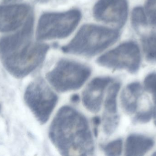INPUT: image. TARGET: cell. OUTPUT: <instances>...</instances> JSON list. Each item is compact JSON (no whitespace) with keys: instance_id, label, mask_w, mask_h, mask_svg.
<instances>
[{"instance_id":"6da1fadb","label":"cell","mask_w":156,"mask_h":156,"mask_svg":"<svg viewBox=\"0 0 156 156\" xmlns=\"http://www.w3.org/2000/svg\"><path fill=\"white\" fill-rule=\"evenodd\" d=\"M49 137L62 155H92L94 152L88 121L70 106L59 109L49 127Z\"/></svg>"},{"instance_id":"7a4b0ae2","label":"cell","mask_w":156,"mask_h":156,"mask_svg":"<svg viewBox=\"0 0 156 156\" xmlns=\"http://www.w3.org/2000/svg\"><path fill=\"white\" fill-rule=\"evenodd\" d=\"M33 30L24 26L14 34L0 38V59L5 69L12 76L23 78L43 63L49 46L32 43Z\"/></svg>"},{"instance_id":"3957f363","label":"cell","mask_w":156,"mask_h":156,"mask_svg":"<svg viewBox=\"0 0 156 156\" xmlns=\"http://www.w3.org/2000/svg\"><path fill=\"white\" fill-rule=\"evenodd\" d=\"M119 36V32L116 29L86 24L81 27L71 41L62 48V50L68 54L92 56L114 44Z\"/></svg>"},{"instance_id":"277c9868","label":"cell","mask_w":156,"mask_h":156,"mask_svg":"<svg viewBox=\"0 0 156 156\" xmlns=\"http://www.w3.org/2000/svg\"><path fill=\"white\" fill-rule=\"evenodd\" d=\"M91 73L90 68L76 61L62 59L46 75L47 80L58 92L80 89Z\"/></svg>"},{"instance_id":"5b68a950","label":"cell","mask_w":156,"mask_h":156,"mask_svg":"<svg viewBox=\"0 0 156 156\" xmlns=\"http://www.w3.org/2000/svg\"><path fill=\"white\" fill-rule=\"evenodd\" d=\"M81 18L78 9L62 13H46L39 18L36 31L37 40L61 39L69 36Z\"/></svg>"},{"instance_id":"8992f818","label":"cell","mask_w":156,"mask_h":156,"mask_svg":"<svg viewBox=\"0 0 156 156\" xmlns=\"http://www.w3.org/2000/svg\"><path fill=\"white\" fill-rule=\"evenodd\" d=\"M24 100L37 120L41 124H44L55 109L58 97L45 81L39 78L27 86Z\"/></svg>"},{"instance_id":"52a82bcc","label":"cell","mask_w":156,"mask_h":156,"mask_svg":"<svg viewBox=\"0 0 156 156\" xmlns=\"http://www.w3.org/2000/svg\"><path fill=\"white\" fill-rule=\"evenodd\" d=\"M141 55L138 45L133 41L125 42L98 58L97 64L114 70H125L137 73L140 68Z\"/></svg>"},{"instance_id":"ba28073f","label":"cell","mask_w":156,"mask_h":156,"mask_svg":"<svg viewBox=\"0 0 156 156\" xmlns=\"http://www.w3.org/2000/svg\"><path fill=\"white\" fill-rule=\"evenodd\" d=\"M128 10L126 0H99L94 7L93 14L98 21L121 28L126 22Z\"/></svg>"},{"instance_id":"9c48e42d","label":"cell","mask_w":156,"mask_h":156,"mask_svg":"<svg viewBox=\"0 0 156 156\" xmlns=\"http://www.w3.org/2000/svg\"><path fill=\"white\" fill-rule=\"evenodd\" d=\"M33 16L31 7L26 4L0 5V32L18 30Z\"/></svg>"},{"instance_id":"30bf717a","label":"cell","mask_w":156,"mask_h":156,"mask_svg":"<svg viewBox=\"0 0 156 156\" xmlns=\"http://www.w3.org/2000/svg\"><path fill=\"white\" fill-rule=\"evenodd\" d=\"M113 81V79L110 77H98L89 82L82 97L83 104L88 111L94 113L100 111L105 91Z\"/></svg>"},{"instance_id":"8fae6325","label":"cell","mask_w":156,"mask_h":156,"mask_svg":"<svg viewBox=\"0 0 156 156\" xmlns=\"http://www.w3.org/2000/svg\"><path fill=\"white\" fill-rule=\"evenodd\" d=\"M120 88L121 83L119 82L113 81L109 85L107 91L102 118L104 132L107 135L113 133L119 123L117 97Z\"/></svg>"},{"instance_id":"7c38bea8","label":"cell","mask_w":156,"mask_h":156,"mask_svg":"<svg viewBox=\"0 0 156 156\" xmlns=\"http://www.w3.org/2000/svg\"><path fill=\"white\" fill-rule=\"evenodd\" d=\"M143 93L142 85L138 82H132L123 90L121 95V105L127 114L132 115L136 112Z\"/></svg>"},{"instance_id":"4fadbf2b","label":"cell","mask_w":156,"mask_h":156,"mask_svg":"<svg viewBox=\"0 0 156 156\" xmlns=\"http://www.w3.org/2000/svg\"><path fill=\"white\" fill-rule=\"evenodd\" d=\"M154 145L153 139L145 136L136 134L129 135L126 141V156H142L152 149Z\"/></svg>"},{"instance_id":"5bb4252c","label":"cell","mask_w":156,"mask_h":156,"mask_svg":"<svg viewBox=\"0 0 156 156\" xmlns=\"http://www.w3.org/2000/svg\"><path fill=\"white\" fill-rule=\"evenodd\" d=\"M142 43L146 60L150 63H156V33L143 37Z\"/></svg>"},{"instance_id":"9a60e30c","label":"cell","mask_w":156,"mask_h":156,"mask_svg":"<svg viewBox=\"0 0 156 156\" xmlns=\"http://www.w3.org/2000/svg\"><path fill=\"white\" fill-rule=\"evenodd\" d=\"M131 22L132 25L136 29L140 27L146 26L148 24L144 8L140 6L134 8L131 15Z\"/></svg>"},{"instance_id":"2e32d148","label":"cell","mask_w":156,"mask_h":156,"mask_svg":"<svg viewBox=\"0 0 156 156\" xmlns=\"http://www.w3.org/2000/svg\"><path fill=\"white\" fill-rule=\"evenodd\" d=\"M144 10L148 24L156 28V0H146Z\"/></svg>"},{"instance_id":"e0dca14e","label":"cell","mask_w":156,"mask_h":156,"mask_svg":"<svg viewBox=\"0 0 156 156\" xmlns=\"http://www.w3.org/2000/svg\"><path fill=\"white\" fill-rule=\"evenodd\" d=\"M123 142L121 139L114 140L103 147L105 154L107 156H120L122 151Z\"/></svg>"},{"instance_id":"ac0fdd59","label":"cell","mask_w":156,"mask_h":156,"mask_svg":"<svg viewBox=\"0 0 156 156\" xmlns=\"http://www.w3.org/2000/svg\"><path fill=\"white\" fill-rule=\"evenodd\" d=\"M144 87L145 89L152 95L156 109V73H150L146 77Z\"/></svg>"},{"instance_id":"d6986e66","label":"cell","mask_w":156,"mask_h":156,"mask_svg":"<svg viewBox=\"0 0 156 156\" xmlns=\"http://www.w3.org/2000/svg\"><path fill=\"white\" fill-rule=\"evenodd\" d=\"M154 109L153 108L139 112L135 115L133 122L134 123H146L150 122L154 117Z\"/></svg>"},{"instance_id":"ffe728a7","label":"cell","mask_w":156,"mask_h":156,"mask_svg":"<svg viewBox=\"0 0 156 156\" xmlns=\"http://www.w3.org/2000/svg\"><path fill=\"white\" fill-rule=\"evenodd\" d=\"M93 123L94 126V134H95V135H97V127H98L99 125L100 124L101 120H100L99 117H95L93 118Z\"/></svg>"},{"instance_id":"44dd1931","label":"cell","mask_w":156,"mask_h":156,"mask_svg":"<svg viewBox=\"0 0 156 156\" xmlns=\"http://www.w3.org/2000/svg\"><path fill=\"white\" fill-rule=\"evenodd\" d=\"M79 100V97L78 95L76 94V95H74L72 97H71V100L72 102H76L78 101Z\"/></svg>"},{"instance_id":"7402d4cb","label":"cell","mask_w":156,"mask_h":156,"mask_svg":"<svg viewBox=\"0 0 156 156\" xmlns=\"http://www.w3.org/2000/svg\"><path fill=\"white\" fill-rule=\"evenodd\" d=\"M38 2H45L46 1H48V0H37Z\"/></svg>"},{"instance_id":"603a6c76","label":"cell","mask_w":156,"mask_h":156,"mask_svg":"<svg viewBox=\"0 0 156 156\" xmlns=\"http://www.w3.org/2000/svg\"><path fill=\"white\" fill-rule=\"evenodd\" d=\"M154 124L156 125V116L154 117Z\"/></svg>"},{"instance_id":"cb8c5ba5","label":"cell","mask_w":156,"mask_h":156,"mask_svg":"<svg viewBox=\"0 0 156 156\" xmlns=\"http://www.w3.org/2000/svg\"><path fill=\"white\" fill-rule=\"evenodd\" d=\"M5 2H10V1H12V0H4Z\"/></svg>"},{"instance_id":"d4e9b609","label":"cell","mask_w":156,"mask_h":156,"mask_svg":"<svg viewBox=\"0 0 156 156\" xmlns=\"http://www.w3.org/2000/svg\"><path fill=\"white\" fill-rule=\"evenodd\" d=\"M153 155L156 156V152H155V153H154V154H153Z\"/></svg>"}]
</instances>
